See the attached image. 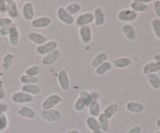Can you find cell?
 <instances>
[{
    "label": "cell",
    "instance_id": "obj_19",
    "mask_svg": "<svg viewBox=\"0 0 160 133\" xmlns=\"http://www.w3.org/2000/svg\"><path fill=\"white\" fill-rule=\"evenodd\" d=\"M22 92H27L31 95H37L42 92V88L38 84H23L21 87Z\"/></svg>",
    "mask_w": 160,
    "mask_h": 133
},
{
    "label": "cell",
    "instance_id": "obj_43",
    "mask_svg": "<svg viewBox=\"0 0 160 133\" xmlns=\"http://www.w3.org/2000/svg\"><path fill=\"white\" fill-rule=\"evenodd\" d=\"M6 95V89H5L4 85H3V82L2 81H0V100H4Z\"/></svg>",
    "mask_w": 160,
    "mask_h": 133
},
{
    "label": "cell",
    "instance_id": "obj_10",
    "mask_svg": "<svg viewBox=\"0 0 160 133\" xmlns=\"http://www.w3.org/2000/svg\"><path fill=\"white\" fill-rule=\"evenodd\" d=\"M56 15H57L58 19H59L62 23H65V24L72 25L74 23V17H73V16L70 15V14L66 10L64 7L58 8L57 11H56Z\"/></svg>",
    "mask_w": 160,
    "mask_h": 133
},
{
    "label": "cell",
    "instance_id": "obj_21",
    "mask_svg": "<svg viewBox=\"0 0 160 133\" xmlns=\"http://www.w3.org/2000/svg\"><path fill=\"white\" fill-rule=\"evenodd\" d=\"M88 112L92 117H98L101 114V104L99 100L94 99L92 103L88 106Z\"/></svg>",
    "mask_w": 160,
    "mask_h": 133
},
{
    "label": "cell",
    "instance_id": "obj_31",
    "mask_svg": "<svg viewBox=\"0 0 160 133\" xmlns=\"http://www.w3.org/2000/svg\"><path fill=\"white\" fill-rule=\"evenodd\" d=\"M147 80L151 85L152 88L154 89H160V78L156 74H150L147 75Z\"/></svg>",
    "mask_w": 160,
    "mask_h": 133
},
{
    "label": "cell",
    "instance_id": "obj_47",
    "mask_svg": "<svg viewBox=\"0 0 160 133\" xmlns=\"http://www.w3.org/2000/svg\"><path fill=\"white\" fill-rule=\"evenodd\" d=\"M65 133H81V132L77 129H72V130H70V131H66Z\"/></svg>",
    "mask_w": 160,
    "mask_h": 133
},
{
    "label": "cell",
    "instance_id": "obj_14",
    "mask_svg": "<svg viewBox=\"0 0 160 133\" xmlns=\"http://www.w3.org/2000/svg\"><path fill=\"white\" fill-rule=\"evenodd\" d=\"M22 14H23V17L24 18V20L27 21L34 20L35 12H34V8L32 3H26L23 4V7H22Z\"/></svg>",
    "mask_w": 160,
    "mask_h": 133
},
{
    "label": "cell",
    "instance_id": "obj_46",
    "mask_svg": "<svg viewBox=\"0 0 160 133\" xmlns=\"http://www.w3.org/2000/svg\"><path fill=\"white\" fill-rule=\"evenodd\" d=\"M154 59H155V62L158 64V65L160 67V54L158 53V54H156L154 56Z\"/></svg>",
    "mask_w": 160,
    "mask_h": 133
},
{
    "label": "cell",
    "instance_id": "obj_33",
    "mask_svg": "<svg viewBox=\"0 0 160 133\" xmlns=\"http://www.w3.org/2000/svg\"><path fill=\"white\" fill-rule=\"evenodd\" d=\"M64 8H65L66 10L72 16L78 14L81 9V5L78 3H70V4L67 5V6Z\"/></svg>",
    "mask_w": 160,
    "mask_h": 133
},
{
    "label": "cell",
    "instance_id": "obj_25",
    "mask_svg": "<svg viewBox=\"0 0 160 133\" xmlns=\"http://www.w3.org/2000/svg\"><path fill=\"white\" fill-rule=\"evenodd\" d=\"M131 9L136 13L145 12L148 9V4L142 3L141 0H134L131 3Z\"/></svg>",
    "mask_w": 160,
    "mask_h": 133
},
{
    "label": "cell",
    "instance_id": "obj_3",
    "mask_svg": "<svg viewBox=\"0 0 160 133\" xmlns=\"http://www.w3.org/2000/svg\"><path fill=\"white\" fill-rule=\"evenodd\" d=\"M11 100L12 103L17 104H23V103H31L34 100V96L27 92L17 91L11 95Z\"/></svg>",
    "mask_w": 160,
    "mask_h": 133
},
{
    "label": "cell",
    "instance_id": "obj_22",
    "mask_svg": "<svg viewBox=\"0 0 160 133\" xmlns=\"http://www.w3.org/2000/svg\"><path fill=\"white\" fill-rule=\"evenodd\" d=\"M14 59H15V56L12 53H8L3 56L1 62V66L2 68L4 70H8L11 68V67L12 66L14 62Z\"/></svg>",
    "mask_w": 160,
    "mask_h": 133
},
{
    "label": "cell",
    "instance_id": "obj_6",
    "mask_svg": "<svg viewBox=\"0 0 160 133\" xmlns=\"http://www.w3.org/2000/svg\"><path fill=\"white\" fill-rule=\"evenodd\" d=\"M58 83L59 84V87L63 90L64 92H67L70 89V81L69 78L68 72L65 69H62L59 71L57 75Z\"/></svg>",
    "mask_w": 160,
    "mask_h": 133
},
{
    "label": "cell",
    "instance_id": "obj_17",
    "mask_svg": "<svg viewBox=\"0 0 160 133\" xmlns=\"http://www.w3.org/2000/svg\"><path fill=\"white\" fill-rule=\"evenodd\" d=\"M126 109L128 112L132 114H140L145 110V106L143 103L139 102L131 101L127 103Z\"/></svg>",
    "mask_w": 160,
    "mask_h": 133
},
{
    "label": "cell",
    "instance_id": "obj_28",
    "mask_svg": "<svg viewBox=\"0 0 160 133\" xmlns=\"http://www.w3.org/2000/svg\"><path fill=\"white\" fill-rule=\"evenodd\" d=\"M85 124L86 126L88 127V128L91 131L99 130V125H98V118H97V117L89 116V117H88L87 118H86Z\"/></svg>",
    "mask_w": 160,
    "mask_h": 133
},
{
    "label": "cell",
    "instance_id": "obj_42",
    "mask_svg": "<svg viewBox=\"0 0 160 133\" xmlns=\"http://www.w3.org/2000/svg\"><path fill=\"white\" fill-rule=\"evenodd\" d=\"M0 14H6V1L0 0Z\"/></svg>",
    "mask_w": 160,
    "mask_h": 133
},
{
    "label": "cell",
    "instance_id": "obj_51",
    "mask_svg": "<svg viewBox=\"0 0 160 133\" xmlns=\"http://www.w3.org/2000/svg\"><path fill=\"white\" fill-rule=\"evenodd\" d=\"M155 133H160V131H156V132Z\"/></svg>",
    "mask_w": 160,
    "mask_h": 133
},
{
    "label": "cell",
    "instance_id": "obj_30",
    "mask_svg": "<svg viewBox=\"0 0 160 133\" xmlns=\"http://www.w3.org/2000/svg\"><path fill=\"white\" fill-rule=\"evenodd\" d=\"M79 98H81V100L84 102V103L85 104L86 106H89L91 105V103H92V101L94 100L93 95L90 93V92H88V90H82L79 93Z\"/></svg>",
    "mask_w": 160,
    "mask_h": 133
},
{
    "label": "cell",
    "instance_id": "obj_48",
    "mask_svg": "<svg viewBox=\"0 0 160 133\" xmlns=\"http://www.w3.org/2000/svg\"><path fill=\"white\" fill-rule=\"evenodd\" d=\"M88 133H105L104 131H102V130H97V131H89Z\"/></svg>",
    "mask_w": 160,
    "mask_h": 133
},
{
    "label": "cell",
    "instance_id": "obj_38",
    "mask_svg": "<svg viewBox=\"0 0 160 133\" xmlns=\"http://www.w3.org/2000/svg\"><path fill=\"white\" fill-rule=\"evenodd\" d=\"M152 27L153 31L156 37L160 39V20L159 19H154L152 22Z\"/></svg>",
    "mask_w": 160,
    "mask_h": 133
},
{
    "label": "cell",
    "instance_id": "obj_37",
    "mask_svg": "<svg viewBox=\"0 0 160 133\" xmlns=\"http://www.w3.org/2000/svg\"><path fill=\"white\" fill-rule=\"evenodd\" d=\"M9 127V118L6 114H0V132L6 131Z\"/></svg>",
    "mask_w": 160,
    "mask_h": 133
},
{
    "label": "cell",
    "instance_id": "obj_12",
    "mask_svg": "<svg viewBox=\"0 0 160 133\" xmlns=\"http://www.w3.org/2000/svg\"><path fill=\"white\" fill-rule=\"evenodd\" d=\"M94 22L93 13L87 12L81 14L77 17L76 23L78 26H84V25H90Z\"/></svg>",
    "mask_w": 160,
    "mask_h": 133
},
{
    "label": "cell",
    "instance_id": "obj_50",
    "mask_svg": "<svg viewBox=\"0 0 160 133\" xmlns=\"http://www.w3.org/2000/svg\"><path fill=\"white\" fill-rule=\"evenodd\" d=\"M2 73H1V72H0V78H1V77H2Z\"/></svg>",
    "mask_w": 160,
    "mask_h": 133
},
{
    "label": "cell",
    "instance_id": "obj_44",
    "mask_svg": "<svg viewBox=\"0 0 160 133\" xmlns=\"http://www.w3.org/2000/svg\"><path fill=\"white\" fill-rule=\"evenodd\" d=\"M142 127L139 125H135V126L132 127L127 133H142Z\"/></svg>",
    "mask_w": 160,
    "mask_h": 133
},
{
    "label": "cell",
    "instance_id": "obj_13",
    "mask_svg": "<svg viewBox=\"0 0 160 133\" xmlns=\"http://www.w3.org/2000/svg\"><path fill=\"white\" fill-rule=\"evenodd\" d=\"M28 38L31 42L38 45H43L45 42H48V38H47L46 36L38 32H35V31H31V32L28 33Z\"/></svg>",
    "mask_w": 160,
    "mask_h": 133
},
{
    "label": "cell",
    "instance_id": "obj_29",
    "mask_svg": "<svg viewBox=\"0 0 160 133\" xmlns=\"http://www.w3.org/2000/svg\"><path fill=\"white\" fill-rule=\"evenodd\" d=\"M95 70V74L98 76H102V75H104L105 74L108 73L109 71H110L112 70V64L109 61H106V62L103 63L102 65H100L99 67H97Z\"/></svg>",
    "mask_w": 160,
    "mask_h": 133
},
{
    "label": "cell",
    "instance_id": "obj_49",
    "mask_svg": "<svg viewBox=\"0 0 160 133\" xmlns=\"http://www.w3.org/2000/svg\"><path fill=\"white\" fill-rule=\"evenodd\" d=\"M156 126H157L159 128H160V118L156 120Z\"/></svg>",
    "mask_w": 160,
    "mask_h": 133
},
{
    "label": "cell",
    "instance_id": "obj_35",
    "mask_svg": "<svg viewBox=\"0 0 160 133\" xmlns=\"http://www.w3.org/2000/svg\"><path fill=\"white\" fill-rule=\"evenodd\" d=\"M20 31L19 29H17L16 31H14L13 32L11 33L8 37H9V42L12 46L16 47L18 45L19 42H20Z\"/></svg>",
    "mask_w": 160,
    "mask_h": 133
},
{
    "label": "cell",
    "instance_id": "obj_24",
    "mask_svg": "<svg viewBox=\"0 0 160 133\" xmlns=\"http://www.w3.org/2000/svg\"><path fill=\"white\" fill-rule=\"evenodd\" d=\"M108 59V56L106 53H99L93 58L92 60V67L93 68L96 69L97 67H99L100 65L103 64V63L106 62Z\"/></svg>",
    "mask_w": 160,
    "mask_h": 133
},
{
    "label": "cell",
    "instance_id": "obj_36",
    "mask_svg": "<svg viewBox=\"0 0 160 133\" xmlns=\"http://www.w3.org/2000/svg\"><path fill=\"white\" fill-rule=\"evenodd\" d=\"M41 70H42V68L39 65H32L26 69L25 74L32 77H38V75L40 74Z\"/></svg>",
    "mask_w": 160,
    "mask_h": 133
},
{
    "label": "cell",
    "instance_id": "obj_11",
    "mask_svg": "<svg viewBox=\"0 0 160 133\" xmlns=\"http://www.w3.org/2000/svg\"><path fill=\"white\" fill-rule=\"evenodd\" d=\"M79 35L81 41H82L84 43H90L92 40V37H93L92 29L91 25H84V26L80 27Z\"/></svg>",
    "mask_w": 160,
    "mask_h": 133
},
{
    "label": "cell",
    "instance_id": "obj_15",
    "mask_svg": "<svg viewBox=\"0 0 160 133\" xmlns=\"http://www.w3.org/2000/svg\"><path fill=\"white\" fill-rule=\"evenodd\" d=\"M94 22L97 27L102 26L106 21V15L102 7H96L93 12Z\"/></svg>",
    "mask_w": 160,
    "mask_h": 133
},
{
    "label": "cell",
    "instance_id": "obj_18",
    "mask_svg": "<svg viewBox=\"0 0 160 133\" xmlns=\"http://www.w3.org/2000/svg\"><path fill=\"white\" fill-rule=\"evenodd\" d=\"M17 114L20 117L28 119H34L36 117V115H37L36 111L33 108L28 106H23L20 107L17 110Z\"/></svg>",
    "mask_w": 160,
    "mask_h": 133
},
{
    "label": "cell",
    "instance_id": "obj_39",
    "mask_svg": "<svg viewBox=\"0 0 160 133\" xmlns=\"http://www.w3.org/2000/svg\"><path fill=\"white\" fill-rule=\"evenodd\" d=\"M85 104L84 103V102L81 100V98L78 97V99L75 101L74 105H73V109L76 112H82L83 110L85 108Z\"/></svg>",
    "mask_w": 160,
    "mask_h": 133
},
{
    "label": "cell",
    "instance_id": "obj_26",
    "mask_svg": "<svg viewBox=\"0 0 160 133\" xmlns=\"http://www.w3.org/2000/svg\"><path fill=\"white\" fill-rule=\"evenodd\" d=\"M119 110V105L117 103H111L109 104L103 110V114H105V116L108 117V118L110 120Z\"/></svg>",
    "mask_w": 160,
    "mask_h": 133
},
{
    "label": "cell",
    "instance_id": "obj_45",
    "mask_svg": "<svg viewBox=\"0 0 160 133\" xmlns=\"http://www.w3.org/2000/svg\"><path fill=\"white\" fill-rule=\"evenodd\" d=\"M154 11L158 17H160V1H156L154 3Z\"/></svg>",
    "mask_w": 160,
    "mask_h": 133
},
{
    "label": "cell",
    "instance_id": "obj_40",
    "mask_svg": "<svg viewBox=\"0 0 160 133\" xmlns=\"http://www.w3.org/2000/svg\"><path fill=\"white\" fill-rule=\"evenodd\" d=\"M12 23H13L12 20H11V19L9 18L8 17H0V28L6 26V25L11 24Z\"/></svg>",
    "mask_w": 160,
    "mask_h": 133
},
{
    "label": "cell",
    "instance_id": "obj_32",
    "mask_svg": "<svg viewBox=\"0 0 160 133\" xmlns=\"http://www.w3.org/2000/svg\"><path fill=\"white\" fill-rule=\"evenodd\" d=\"M18 29L17 23H12L11 24L6 25V26L3 27V28H0V35L2 36H9V34L14 31Z\"/></svg>",
    "mask_w": 160,
    "mask_h": 133
},
{
    "label": "cell",
    "instance_id": "obj_2",
    "mask_svg": "<svg viewBox=\"0 0 160 133\" xmlns=\"http://www.w3.org/2000/svg\"><path fill=\"white\" fill-rule=\"evenodd\" d=\"M62 98L59 94H51L44 100L42 103V110H51L54 109L58 104L62 103Z\"/></svg>",
    "mask_w": 160,
    "mask_h": 133
},
{
    "label": "cell",
    "instance_id": "obj_5",
    "mask_svg": "<svg viewBox=\"0 0 160 133\" xmlns=\"http://www.w3.org/2000/svg\"><path fill=\"white\" fill-rule=\"evenodd\" d=\"M138 13L134 12L131 9H123L117 13V18L122 22H131L138 18Z\"/></svg>",
    "mask_w": 160,
    "mask_h": 133
},
{
    "label": "cell",
    "instance_id": "obj_41",
    "mask_svg": "<svg viewBox=\"0 0 160 133\" xmlns=\"http://www.w3.org/2000/svg\"><path fill=\"white\" fill-rule=\"evenodd\" d=\"M9 109V105L6 103H4V102H0V114H6V112H8Z\"/></svg>",
    "mask_w": 160,
    "mask_h": 133
},
{
    "label": "cell",
    "instance_id": "obj_1",
    "mask_svg": "<svg viewBox=\"0 0 160 133\" xmlns=\"http://www.w3.org/2000/svg\"><path fill=\"white\" fill-rule=\"evenodd\" d=\"M40 117L46 122H57L62 119V113L59 110L56 108L51 110H42L40 112Z\"/></svg>",
    "mask_w": 160,
    "mask_h": 133
},
{
    "label": "cell",
    "instance_id": "obj_23",
    "mask_svg": "<svg viewBox=\"0 0 160 133\" xmlns=\"http://www.w3.org/2000/svg\"><path fill=\"white\" fill-rule=\"evenodd\" d=\"M98 125H99V129L104 131L105 133L107 132L109 129V127H110L109 119L106 116H105L103 113H101L100 115L98 117Z\"/></svg>",
    "mask_w": 160,
    "mask_h": 133
},
{
    "label": "cell",
    "instance_id": "obj_34",
    "mask_svg": "<svg viewBox=\"0 0 160 133\" xmlns=\"http://www.w3.org/2000/svg\"><path fill=\"white\" fill-rule=\"evenodd\" d=\"M39 79L38 77H32L29 76L27 74H23L20 76V81L23 84H38Z\"/></svg>",
    "mask_w": 160,
    "mask_h": 133
},
{
    "label": "cell",
    "instance_id": "obj_9",
    "mask_svg": "<svg viewBox=\"0 0 160 133\" xmlns=\"http://www.w3.org/2000/svg\"><path fill=\"white\" fill-rule=\"evenodd\" d=\"M52 23V19L47 16H42V17L34 18L31 21V25L33 28L35 29H43V28H48Z\"/></svg>",
    "mask_w": 160,
    "mask_h": 133
},
{
    "label": "cell",
    "instance_id": "obj_20",
    "mask_svg": "<svg viewBox=\"0 0 160 133\" xmlns=\"http://www.w3.org/2000/svg\"><path fill=\"white\" fill-rule=\"evenodd\" d=\"M131 63H132L131 59L129 57H127V56L117 58V59H114L112 60V64L114 65V67L119 69H123L130 67Z\"/></svg>",
    "mask_w": 160,
    "mask_h": 133
},
{
    "label": "cell",
    "instance_id": "obj_7",
    "mask_svg": "<svg viewBox=\"0 0 160 133\" xmlns=\"http://www.w3.org/2000/svg\"><path fill=\"white\" fill-rule=\"evenodd\" d=\"M61 51L59 49H56L54 51L48 53L47 55L44 56L42 58V63L45 66H52L54 64H56L58 60L61 58Z\"/></svg>",
    "mask_w": 160,
    "mask_h": 133
},
{
    "label": "cell",
    "instance_id": "obj_4",
    "mask_svg": "<svg viewBox=\"0 0 160 133\" xmlns=\"http://www.w3.org/2000/svg\"><path fill=\"white\" fill-rule=\"evenodd\" d=\"M56 49H58V42L56 40H50L45 42L43 45H38L36 47V52L38 53V54L45 56L48 53L54 51Z\"/></svg>",
    "mask_w": 160,
    "mask_h": 133
},
{
    "label": "cell",
    "instance_id": "obj_27",
    "mask_svg": "<svg viewBox=\"0 0 160 133\" xmlns=\"http://www.w3.org/2000/svg\"><path fill=\"white\" fill-rule=\"evenodd\" d=\"M142 70H143L144 74L148 75L160 71V67L156 62H149L144 66Z\"/></svg>",
    "mask_w": 160,
    "mask_h": 133
},
{
    "label": "cell",
    "instance_id": "obj_8",
    "mask_svg": "<svg viewBox=\"0 0 160 133\" xmlns=\"http://www.w3.org/2000/svg\"><path fill=\"white\" fill-rule=\"evenodd\" d=\"M6 14L11 20H17L20 17L18 5L14 0L6 1Z\"/></svg>",
    "mask_w": 160,
    "mask_h": 133
},
{
    "label": "cell",
    "instance_id": "obj_16",
    "mask_svg": "<svg viewBox=\"0 0 160 133\" xmlns=\"http://www.w3.org/2000/svg\"><path fill=\"white\" fill-rule=\"evenodd\" d=\"M122 32L124 34L125 37L131 42L135 40L136 38H137V32H136L135 28L130 23H126L122 27Z\"/></svg>",
    "mask_w": 160,
    "mask_h": 133
}]
</instances>
